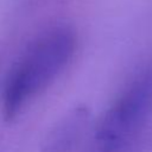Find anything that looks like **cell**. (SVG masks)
<instances>
[{"label": "cell", "mask_w": 152, "mask_h": 152, "mask_svg": "<svg viewBox=\"0 0 152 152\" xmlns=\"http://www.w3.org/2000/svg\"><path fill=\"white\" fill-rule=\"evenodd\" d=\"M76 51V34L66 25L48 28L24 51L10 70L2 89V113L15 118L70 64Z\"/></svg>", "instance_id": "1"}, {"label": "cell", "mask_w": 152, "mask_h": 152, "mask_svg": "<svg viewBox=\"0 0 152 152\" xmlns=\"http://www.w3.org/2000/svg\"><path fill=\"white\" fill-rule=\"evenodd\" d=\"M152 119V65L138 74L101 118L95 131L99 152H126Z\"/></svg>", "instance_id": "2"}, {"label": "cell", "mask_w": 152, "mask_h": 152, "mask_svg": "<svg viewBox=\"0 0 152 152\" xmlns=\"http://www.w3.org/2000/svg\"><path fill=\"white\" fill-rule=\"evenodd\" d=\"M87 121L88 112L83 107L65 114L45 135L42 152H70L81 138Z\"/></svg>", "instance_id": "3"}]
</instances>
